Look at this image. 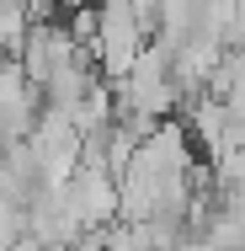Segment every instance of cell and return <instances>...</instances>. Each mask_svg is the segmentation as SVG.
Listing matches in <instances>:
<instances>
[{"label": "cell", "mask_w": 245, "mask_h": 251, "mask_svg": "<svg viewBox=\"0 0 245 251\" xmlns=\"http://www.w3.org/2000/svg\"><path fill=\"white\" fill-rule=\"evenodd\" d=\"M149 43V27L139 22V11L128 0H101L96 5V38H91V59H101L107 75H123L139 49Z\"/></svg>", "instance_id": "obj_1"}]
</instances>
